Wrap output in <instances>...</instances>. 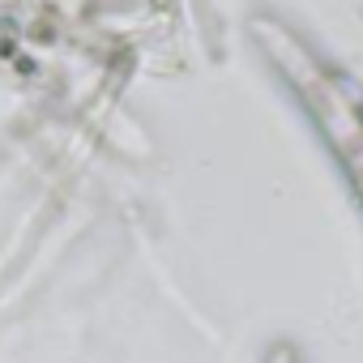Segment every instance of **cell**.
Instances as JSON below:
<instances>
[{
    "mask_svg": "<svg viewBox=\"0 0 363 363\" xmlns=\"http://www.w3.org/2000/svg\"><path fill=\"white\" fill-rule=\"evenodd\" d=\"M248 30H252V43L261 48V56L269 60V69L291 86L299 107L312 116L320 141L329 145L342 175L350 179L354 201L363 206V99H359V90L291 22H282L274 13H257L248 22Z\"/></svg>",
    "mask_w": 363,
    "mask_h": 363,
    "instance_id": "1",
    "label": "cell"
},
{
    "mask_svg": "<svg viewBox=\"0 0 363 363\" xmlns=\"http://www.w3.org/2000/svg\"><path fill=\"white\" fill-rule=\"evenodd\" d=\"M261 363H303V359H299V346L295 342H274Z\"/></svg>",
    "mask_w": 363,
    "mask_h": 363,
    "instance_id": "2",
    "label": "cell"
}]
</instances>
